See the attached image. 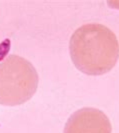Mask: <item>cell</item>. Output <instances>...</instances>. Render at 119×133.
Wrapping results in <instances>:
<instances>
[{
  "mask_svg": "<svg viewBox=\"0 0 119 133\" xmlns=\"http://www.w3.org/2000/svg\"><path fill=\"white\" fill-rule=\"evenodd\" d=\"M72 62L81 72L97 76L109 72L119 58V42L108 27L89 23L75 30L69 41Z\"/></svg>",
  "mask_w": 119,
  "mask_h": 133,
  "instance_id": "cell-1",
  "label": "cell"
},
{
  "mask_svg": "<svg viewBox=\"0 0 119 133\" xmlns=\"http://www.w3.org/2000/svg\"><path fill=\"white\" fill-rule=\"evenodd\" d=\"M39 82L35 67L25 58L9 55L0 63V104L16 106L27 102Z\"/></svg>",
  "mask_w": 119,
  "mask_h": 133,
  "instance_id": "cell-2",
  "label": "cell"
},
{
  "mask_svg": "<svg viewBox=\"0 0 119 133\" xmlns=\"http://www.w3.org/2000/svg\"><path fill=\"white\" fill-rule=\"evenodd\" d=\"M63 133H112V125L104 112L85 107L69 117Z\"/></svg>",
  "mask_w": 119,
  "mask_h": 133,
  "instance_id": "cell-3",
  "label": "cell"
}]
</instances>
